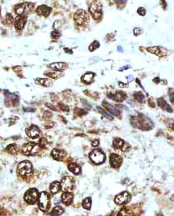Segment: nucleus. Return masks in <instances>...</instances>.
<instances>
[{
  "instance_id": "f257e3e1",
  "label": "nucleus",
  "mask_w": 174,
  "mask_h": 216,
  "mask_svg": "<svg viewBox=\"0 0 174 216\" xmlns=\"http://www.w3.org/2000/svg\"><path fill=\"white\" fill-rule=\"evenodd\" d=\"M135 123L133 124L134 126L142 130H150L153 127V123L147 117L140 115L139 117H135Z\"/></svg>"
},
{
  "instance_id": "f03ea898",
  "label": "nucleus",
  "mask_w": 174,
  "mask_h": 216,
  "mask_svg": "<svg viewBox=\"0 0 174 216\" xmlns=\"http://www.w3.org/2000/svg\"><path fill=\"white\" fill-rule=\"evenodd\" d=\"M17 171L21 176L24 177L31 176L33 174V165L28 161H23L18 165Z\"/></svg>"
},
{
  "instance_id": "7ed1b4c3",
  "label": "nucleus",
  "mask_w": 174,
  "mask_h": 216,
  "mask_svg": "<svg viewBox=\"0 0 174 216\" xmlns=\"http://www.w3.org/2000/svg\"><path fill=\"white\" fill-rule=\"evenodd\" d=\"M39 208L42 211H47L50 205L49 194L46 192H41L38 196Z\"/></svg>"
},
{
  "instance_id": "20e7f679",
  "label": "nucleus",
  "mask_w": 174,
  "mask_h": 216,
  "mask_svg": "<svg viewBox=\"0 0 174 216\" xmlns=\"http://www.w3.org/2000/svg\"><path fill=\"white\" fill-rule=\"evenodd\" d=\"M89 12L95 20L100 19L102 16V6L100 2L94 1L89 7Z\"/></svg>"
},
{
  "instance_id": "39448f33",
  "label": "nucleus",
  "mask_w": 174,
  "mask_h": 216,
  "mask_svg": "<svg viewBox=\"0 0 174 216\" xmlns=\"http://www.w3.org/2000/svg\"><path fill=\"white\" fill-rule=\"evenodd\" d=\"M75 21L78 25H84L88 22V14L83 9H79L74 14Z\"/></svg>"
},
{
  "instance_id": "423d86ee",
  "label": "nucleus",
  "mask_w": 174,
  "mask_h": 216,
  "mask_svg": "<svg viewBox=\"0 0 174 216\" xmlns=\"http://www.w3.org/2000/svg\"><path fill=\"white\" fill-rule=\"evenodd\" d=\"M40 150V146L37 143L35 142H28L26 143L25 145H24L23 148H22V151L23 154L27 156H30V155H34L35 154H37Z\"/></svg>"
},
{
  "instance_id": "0eeeda50",
  "label": "nucleus",
  "mask_w": 174,
  "mask_h": 216,
  "mask_svg": "<svg viewBox=\"0 0 174 216\" xmlns=\"http://www.w3.org/2000/svg\"><path fill=\"white\" fill-rule=\"evenodd\" d=\"M89 157H90L91 160L93 161L94 163H96V164H100V163L104 162V160H105V155H104V154L101 150H93L90 153Z\"/></svg>"
},
{
  "instance_id": "6e6552de",
  "label": "nucleus",
  "mask_w": 174,
  "mask_h": 216,
  "mask_svg": "<svg viewBox=\"0 0 174 216\" xmlns=\"http://www.w3.org/2000/svg\"><path fill=\"white\" fill-rule=\"evenodd\" d=\"M38 192L36 188H30L24 194V200L29 204H34L38 199Z\"/></svg>"
},
{
  "instance_id": "1a4fd4ad",
  "label": "nucleus",
  "mask_w": 174,
  "mask_h": 216,
  "mask_svg": "<svg viewBox=\"0 0 174 216\" xmlns=\"http://www.w3.org/2000/svg\"><path fill=\"white\" fill-rule=\"evenodd\" d=\"M75 186V180L71 176H65L62 179L61 188L65 192H70Z\"/></svg>"
},
{
  "instance_id": "9d476101",
  "label": "nucleus",
  "mask_w": 174,
  "mask_h": 216,
  "mask_svg": "<svg viewBox=\"0 0 174 216\" xmlns=\"http://www.w3.org/2000/svg\"><path fill=\"white\" fill-rule=\"evenodd\" d=\"M33 7H34V4L32 3H24L16 6L15 11L19 16H22V14H24V12L32 11L33 9Z\"/></svg>"
},
{
  "instance_id": "9b49d317",
  "label": "nucleus",
  "mask_w": 174,
  "mask_h": 216,
  "mask_svg": "<svg viewBox=\"0 0 174 216\" xmlns=\"http://www.w3.org/2000/svg\"><path fill=\"white\" fill-rule=\"evenodd\" d=\"M131 201V194L128 192H122L121 194H118L115 198L114 201L116 204L118 205H122L127 203Z\"/></svg>"
},
{
  "instance_id": "f8f14e48",
  "label": "nucleus",
  "mask_w": 174,
  "mask_h": 216,
  "mask_svg": "<svg viewBox=\"0 0 174 216\" xmlns=\"http://www.w3.org/2000/svg\"><path fill=\"white\" fill-rule=\"evenodd\" d=\"M109 162L112 167L118 168L122 163V158L117 154H112L109 157Z\"/></svg>"
},
{
  "instance_id": "ddd939ff",
  "label": "nucleus",
  "mask_w": 174,
  "mask_h": 216,
  "mask_svg": "<svg viewBox=\"0 0 174 216\" xmlns=\"http://www.w3.org/2000/svg\"><path fill=\"white\" fill-rule=\"evenodd\" d=\"M40 129L36 125H31L26 129V134L31 138H37L40 136Z\"/></svg>"
},
{
  "instance_id": "4468645a",
  "label": "nucleus",
  "mask_w": 174,
  "mask_h": 216,
  "mask_svg": "<svg viewBox=\"0 0 174 216\" xmlns=\"http://www.w3.org/2000/svg\"><path fill=\"white\" fill-rule=\"evenodd\" d=\"M113 145H114V149L121 150L123 151H126L127 149L129 148V145L125 144V141L121 138H115L113 141Z\"/></svg>"
},
{
  "instance_id": "2eb2a0df",
  "label": "nucleus",
  "mask_w": 174,
  "mask_h": 216,
  "mask_svg": "<svg viewBox=\"0 0 174 216\" xmlns=\"http://www.w3.org/2000/svg\"><path fill=\"white\" fill-rule=\"evenodd\" d=\"M52 157L57 161H63L66 157V153L64 150H58V149H54L51 153Z\"/></svg>"
},
{
  "instance_id": "dca6fc26",
  "label": "nucleus",
  "mask_w": 174,
  "mask_h": 216,
  "mask_svg": "<svg viewBox=\"0 0 174 216\" xmlns=\"http://www.w3.org/2000/svg\"><path fill=\"white\" fill-rule=\"evenodd\" d=\"M26 21H27L26 17L20 16V17H17L16 20H15V27H16L17 30H22L23 28H24Z\"/></svg>"
},
{
  "instance_id": "f3484780",
  "label": "nucleus",
  "mask_w": 174,
  "mask_h": 216,
  "mask_svg": "<svg viewBox=\"0 0 174 216\" xmlns=\"http://www.w3.org/2000/svg\"><path fill=\"white\" fill-rule=\"evenodd\" d=\"M74 200V195L70 192H65L62 195V201L66 205H71Z\"/></svg>"
},
{
  "instance_id": "a211bd4d",
  "label": "nucleus",
  "mask_w": 174,
  "mask_h": 216,
  "mask_svg": "<svg viewBox=\"0 0 174 216\" xmlns=\"http://www.w3.org/2000/svg\"><path fill=\"white\" fill-rule=\"evenodd\" d=\"M50 12H51V8L45 5L39 6L37 8V13L39 16L47 17L50 14Z\"/></svg>"
},
{
  "instance_id": "6ab92c4d",
  "label": "nucleus",
  "mask_w": 174,
  "mask_h": 216,
  "mask_svg": "<svg viewBox=\"0 0 174 216\" xmlns=\"http://www.w3.org/2000/svg\"><path fill=\"white\" fill-rule=\"evenodd\" d=\"M49 67L54 71H57V72H60V71H62V70H65L68 67V65L66 63H62V62H58V63H51L49 65Z\"/></svg>"
},
{
  "instance_id": "aec40b11",
  "label": "nucleus",
  "mask_w": 174,
  "mask_h": 216,
  "mask_svg": "<svg viewBox=\"0 0 174 216\" xmlns=\"http://www.w3.org/2000/svg\"><path fill=\"white\" fill-rule=\"evenodd\" d=\"M103 106H104V108H105V109H106L108 111H109L111 114L114 115V116H120V114H121L120 111L118 109V108H116L115 106H112L111 104H109V103H108V102H104Z\"/></svg>"
},
{
  "instance_id": "412c9836",
  "label": "nucleus",
  "mask_w": 174,
  "mask_h": 216,
  "mask_svg": "<svg viewBox=\"0 0 174 216\" xmlns=\"http://www.w3.org/2000/svg\"><path fill=\"white\" fill-rule=\"evenodd\" d=\"M109 98L116 102H122L126 98V94L123 92H118L115 94H109Z\"/></svg>"
},
{
  "instance_id": "4be33fe9",
  "label": "nucleus",
  "mask_w": 174,
  "mask_h": 216,
  "mask_svg": "<svg viewBox=\"0 0 174 216\" xmlns=\"http://www.w3.org/2000/svg\"><path fill=\"white\" fill-rule=\"evenodd\" d=\"M6 103L7 105V103H9V105H13L16 106L17 105L18 102H19V99H18V97L14 95V94H9L7 97H6Z\"/></svg>"
},
{
  "instance_id": "5701e85b",
  "label": "nucleus",
  "mask_w": 174,
  "mask_h": 216,
  "mask_svg": "<svg viewBox=\"0 0 174 216\" xmlns=\"http://www.w3.org/2000/svg\"><path fill=\"white\" fill-rule=\"evenodd\" d=\"M158 105L160 106V107L161 109H163V111H169V112H173V109L171 108V106L166 102V101L163 98H159L158 99Z\"/></svg>"
},
{
  "instance_id": "b1692460",
  "label": "nucleus",
  "mask_w": 174,
  "mask_h": 216,
  "mask_svg": "<svg viewBox=\"0 0 174 216\" xmlns=\"http://www.w3.org/2000/svg\"><path fill=\"white\" fill-rule=\"evenodd\" d=\"M68 169L75 175H79L81 172V167L77 163H71L68 166Z\"/></svg>"
},
{
  "instance_id": "393cba45",
  "label": "nucleus",
  "mask_w": 174,
  "mask_h": 216,
  "mask_svg": "<svg viewBox=\"0 0 174 216\" xmlns=\"http://www.w3.org/2000/svg\"><path fill=\"white\" fill-rule=\"evenodd\" d=\"M60 188H61V184L58 181H54V182H52V183L50 184L49 190L51 191V193L57 194V193L59 192Z\"/></svg>"
},
{
  "instance_id": "a878e982",
  "label": "nucleus",
  "mask_w": 174,
  "mask_h": 216,
  "mask_svg": "<svg viewBox=\"0 0 174 216\" xmlns=\"http://www.w3.org/2000/svg\"><path fill=\"white\" fill-rule=\"evenodd\" d=\"M63 212H64V210L62 209V207H61L59 205H58V206H56L54 207L52 211L50 212V214H49V215L50 216H59L61 215L62 214H63Z\"/></svg>"
},
{
  "instance_id": "bb28decb",
  "label": "nucleus",
  "mask_w": 174,
  "mask_h": 216,
  "mask_svg": "<svg viewBox=\"0 0 174 216\" xmlns=\"http://www.w3.org/2000/svg\"><path fill=\"white\" fill-rule=\"evenodd\" d=\"M93 77H94V73L93 72H87L84 74L82 77V81L86 83H91L93 81Z\"/></svg>"
},
{
  "instance_id": "cd10ccee",
  "label": "nucleus",
  "mask_w": 174,
  "mask_h": 216,
  "mask_svg": "<svg viewBox=\"0 0 174 216\" xmlns=\"http://www.w3.org/2000/svg\"><path fill=\"white\" fill-rule=\"evenodd\" d=\"M35 81L39 85H41L44 86H50L52 85V81L49 79H46V78H43V79L39 78V79H37Z\"/></svg>"
},
{
  "instance_id": "c85d7f7f",
  "label": "nucleus",
  "mask_w": 174,
  "mask_h": 216,
  "mask_svg": "<svg viewBox=\"0 0 174 216\" xmlns=\"http://www.w3.org/2000/svg\"><path fill=\"white\" fill-rule=\"evenodd\" d=\"M82 205L84 209L86 210H90L91 206H92V199L91 198H87L83 201L82 202Z\"/></svg>"
},
{
  "instance_id": "c756f323",
  "label": "nucleus",
  "mask_w": 174,
  "mask_h": 216,
  "mask_svg": "<svg viewBox=\"0 0 174 216\" xmlns=\"http://www.w3.org/2000/svg\"><path fill=\"white\" fill-rule=\"evenodd\" d=\"M7 151L8 153H10L11 155H15L18 152V147H17L16 145L15 144H11L9 145L7 147Z\"/></svg>"
},
{
  "instance_id": "7c9ffc66",
  "label": "nucleus",
  "mask_w": 174,
  "mask_h": 216,
  "mask_svg": "<svg viewBox=\"0 0 174 216\" xmlns=\"http://www.w3.org/2000/svg\"><path fill=\"white\" fill-rule=\"evenodd\" d=\"M134 97L139 102H143L144 100H145V97H144V95L142 94L141 92H136V93H135L134 94Z\"/></svg>"
},
{
  "instance_id": "2f4dec72",
  "label": "nucleus",
  "mask_w": 174,
  "mask_h": 216,
  "mask_svg": "<svg viewBox=\"0 0 174 216\" xmlns=\"http://www.w3.org/2000/svg\"><path fill=\"white\" fill-rule=\"evenodd\" d=\"M97 110L101 114V115H103L105 117V118H107L108 120H112L114 118H113V116L110 115V114H109L107 111H105L104 110H103L102 108H100V107H97Z\"/></svg>"
},
{
  "instance_id": "473e14b6",
  "label": "nucleus",
  "mask_w": 174,
  "mask_h": 216,
  "mask_svg": "<svg viewBox=\"0 0 174 216\" xmlns=\"http://www.w3.org/2000/svg\"><path fill=\"white\" fill-rule=\"evenodd\" d=\"M118 216H132V213L131 211H129L128 209L123 208L118 212Z\"/></svg>"
},
{
  "instance_id": "72a5a7b5",
  "label": "nucleus",
  "mask_w": 174,
  "mask_h": 216,
  "mask_svg": "<svg viewBox=\"0 0 174 216\" xmlns=\"http://www.w3.org/2000/svg\"><path fill=\"white\" fill-rule=\"evenodd\" d=\"M147 50H149L151 53H152V54H155V55H160V48L158 47V46H155V47H149V48H147Z\"/></svg>"
},
{
  "instance_id": "f704fd0d",
  "label": "nucleus",
  "mask_w": 174,
  "mask_h": 216,
  "mask_svg": "<svg viewBox=\"0 0 174 216\" xmlns=\"http://www.w3.org/2000/svg\"><path fill=\"white\" fill-rule=\"evenodd\" d=\"M45 75H46V76H48V77H49L55 78V79H58V78L59 77V74H58V72H57V71L45 72Z\"/></svg>"
},
{
  "instance_id": "c9c22d12",
  "label": "nucleus",
  "mask_w": 174,
  "mask_h": 216,
  "mask_svg": "<svg viewBox=\"0 0 174 216\" xmlns=\"http://www.w3.org/2000/svg\"><path fill=\"white\" fill-rule=\"evenodd\" d=\"M14 21V20H13V17L11 16V14H7V16L5 17V22L7 24H8V25H11L12 24V23Z\"/></svg>"
},
{
  "instance_id": "e433bc0d",
  "label": "nucleus",
  "mask_w": 174,
  "mask_h": 216,
  "mask_svg": "<svg viewBox=\"0 0 174 216\" xmlns=\"http://www.w3.org/2000/svg\"><path fill=\"white\" fill-rule=\"evenodd\" d=\"M99 46H100V43L98 42L97 41H95L94 42H93L92 44L90 45V46H89V50H90V51H93L94 50L97 49Z\"/></svg>"
},
{
  "instance_id": "4c0bfd02",
  "label": "nucleus",
  "mask_w": 174,
  "mask_h": 216,
  "mask_svg": "<svg viewBox=\"0 0 174 216\" xmlns=\"http://www.w3.org/2000/svg\"><path fill=\"white\" fill-rule=\"evenodd\" d=\"M51 37L53 38L58 39L61 37V33H60L59 31H58V30H54V31H53L51 33Z\"/></svg>"
},
{
  "instance_id": "58836bf2",
  "label": "nucleus",
  "mask_w": 174,
  "mask_h": 216,
  "mask_svg": "<svg viewBox=\"0 0 174 216\" xmlns=\"http://www.w3.org/2000/svg\"><path fill=\"white\" fill-rule=\"evenodd\" d=\"M137 11H138V13H139V15H141V16H145V14H146V10H145L143 7H139Z\"/></svg>"
},
{
  "instance_id": "ea45409f",
  "label": "nucleus",
  "mask_w": 174,
  "mask_h": 216,
  "mask_svg": "<svg viewBox=\"0 0 174 216\" xmlns=\"http://www.w3.org/2000/svg\"><path fill=\"white\" fill-rule=\"evenodd\" d=\"M76 113L78 116H83V115H85L87 112L83 110H80V109H76Z\"/></svg>"
},
{
  "instance_id": "a19ab883",
  "label": "nucleus",
  "mask_w": 174,
  "mask_h": 216,
  "mask_svg": "<svg viewBox=\"0 0 174 216\" xmlns=\"http://www.w3.org/2000/svg\"><path fill=\"white\" fill-rule=\"evenodd\" d=\"M142 33V29L139 28H135L134 29V33H135V35L136 36H138V35H139V34H141Z\"/></svg>"
},
{
  "instance_id": "79ce46f5",
  "label": "nucleus",
  "mask_w": 174,
  "mask_h": 216,
  "mask_svg": "<svg viewBox=\"0 0 174 216\" xmlns=\"http://www.w3.org/2000/svg\"><path fill=\"white\" fill-rule=\"evenodd\" d=\"M59 106H60V108L62 110V111H69V108L66 106L65 105H63L62 103H60L59 104Z\"/></svg>"
},
{
  "instance_id": "37998d69",
  "label": "nucleus",
  "mask_w": 174,
  "mask_h": 216,
  "mask_svg": "<svg viewBox=\"0 0 174 216\" xmlns=\"http://www.w3.org/2000/svg\"><path fill=\"white\" fill-rule=\"evenodd\" d=\"M40 143H41V146H45V145H47V141L45 138H42L41 140Z\"/></svg>"
},
{
  "instance_id": "c03bdc74",
  "label": "nucleus",
  "mask_w": 174,
  "mask_h": 216,
  "mask_svg": "<svg viewBox=\"0 0 174 216\" xmlns=\"http://www.w3.org/2000/svg\"><path fill=\"white\" fill-rule=\"evenodd\" d=\"M169 98H170L171 102H174V91L171 92V93L169 94Z\"/></svg>"
},
{
  "instance_id": "a18cd8bd",
  "label": "nucleus",
  "mask_w": 174,
  "mask_h": 216,
  "mask_svg": "<svg viewBox=\"0 0 174 216\" xmlns=\"http://www.w3.org/2000/svg\"><path fill=\"white\" fill-rule=\"evenodd\" d=\"M114 1L118 4H124L126 2V0H114Z\"/></svg>"
},
{
  "instance_id": "49530a36",
  "label": "nucleus",
  "mask_w": 174,
  "mask_h": 216,
  "mask_svg": "<svg viewBox=\"0 0 174 216\" xmlns=\"http://www.w3.org/2000/svg\"><path fill=\"white\" fill-rule=\"evenodd\" d=\"M98 145H99V140H95V141H93V146L96 147V146H97Z\"/></svg>"
},
{
  "instance_id": "de8ad7c7",
  "label": "nucleus",
  "mask_w": 174,
  "mask_h": 216,
  "mask_svg": "<svg viewBox=\"0 0 174 216\" xmlns=\"http://www.w3.org/2000/svg\"><path fill=\"white\" fill-rule=\"evenodd\" d=\"M127 80H128V81H131L133 80V77H132V76H129V77H127Z\"/></svg>"
},
{
  "instance_id": "09e8293b",
  "label": "nucleus",
  "mask_w": 174,
  "mask_h": 216,
  "mask_svg": "<svg viewBox=\"0 0 174 216\" xmlns=\"http://www.w3.org/2000/svg\"><path fill=\"white\" fill-rule=\"evenodd\" d=\"M118 50H121V51H122L123 50H122V48H121V46H118Z\"/></svg>"
},
{
  "instance_id": "8fccbe9b",
  "label": "nucleus",
  "mask_w": 174,
  "mask_h": 216,
  "mask_svg": "<svg viewBox=\"0 0 174 216\" xmlns=\"http://www.w3.org/2000/svg\"><path fill=\"white\" fill-rule=\"evenodd\" d=\"M0 16H1V13H0Z\"/></svg>"
}]
</instances>
